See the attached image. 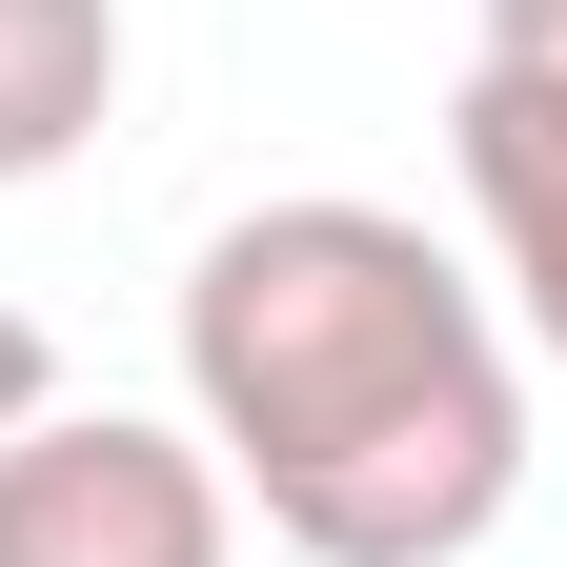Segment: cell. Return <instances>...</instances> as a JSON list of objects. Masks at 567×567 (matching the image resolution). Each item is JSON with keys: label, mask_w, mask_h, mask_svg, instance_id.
Instances as JSON below:
<instances>
[{"label": "cell", "mask_w": 567, "mask_h": 567, "mask_svg": "<svg viewBox=\"0 0 567 567\" xmlns=\"http://www.w3.org/2000/svg\"><path fill=\"white\" fill-rule=\"evenodd\" d=\"M183 425L305 567H466L527 507V344L466 244L365 183H284L183 264Z\"/></svg>", "instance_id": "obj_1"}, {"label": "cell", "mask_w": 567, "mask_h": 567, "mask_svg": "<svg viewBox=\"0 0 567 567\" xmlns=\"http://www.w3.org/2000/svg\"><path fill=\"white\" fill-rule=\"evenodd\" d=\"M0 567H244V507L163 405H41L0 425Z\"/></svg>", "instance_id": "obj_2"}, {"label": "cell", "mask_w": 567, "mask_h": 567, "mask_svg": "<svg viewBox=\"0 0 567 567\" xmlns=\"http://www.w3.org/2000/svg\"><path fill=\"white\" fill-rule=\"evenodd\" d=\"M446 183H466V244H486V305H507L527 365H567V102L527 82H446Z\"/></svg>", "instance_id": "obj_3"}, {"label": "cell", "mask_w": 567, "mask_h": 567, "mask_svg": "<svg viewBox=\"0 0 567 567\" xmlns=\"http://www.w3.org/2000/svg\"><path fill=\"white\" fill-rule=\"evenodd\" d=\"M122 122V0H0V183H61Z\"/></svg>", "instance_id": "obj_4"}, {"label": "cell", "mask_w": 567, "mask_h": 567, "mask_svg": "<svg viewBox=\"0 0 567 567\" xmlns=\"http://www.w3.org/2000/svg\"><path fill=\"white\" fill-rule=\"evenodd\" d=\"M466 61L527 82V102H567V0H466Z\"/></svg>", "instance_id": "obj_5"}, {"label": "cell", "mask_w": 567, "mask_h": 567, "mask_svg": "<svg viewBox=\"0 0 567 567\" xmlns=\"http://www.w3.org/2000/svg\"><path fill=\"white\" fill-rule=\"evenodd\" d=\"M61 405V344H41V305H0V425H41Z\"/></svg>", "instance_id": "obj_6"}]
</instances>
